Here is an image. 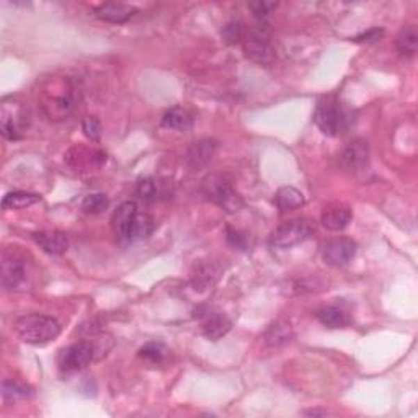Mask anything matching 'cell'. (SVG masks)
Segmentation results:
<instances>
[{"label": "cell", "instance_id": "6da1fadb", "mask_svg": "<svg viewBox=\"0 0 418 418\" xmlns=\"http://www.w3.org/2000/svg\"><path fill=\"white\" fill-rule=\"evenodd\" d=\"M38 103L51 121H63L67 120L77 106V93L67 79H48L41 83Z\"/></svg>", "mask_w": 418, "mask_h": 418}, {"label": "cell", "instance_id": "7a4b0ae2", "mask_svg": "<svg viewBox=\"0 0 418 418\" xmlns=\"http://www.w3.org/2000/svg\"><path fill=\"white\" fill-rule=\"evenodd\" d=\"M113 348V338L106 333L95 335L88 340L77 341L61 351L58 356V366L63 373H75L86 369L93 361H100L110 353Z\"/></svg>", "mask_w": 418, "mask_h": 418}, {"label": "cell", "instance_id": "3957f363", "mask_svg": "<svg viewBox=\"0 0 418 418\" xmlns=\"http://www.w3.org/2000/svg\"><path fill=\"white\" fill-rule=\"evenodd\" d=\"M15 328L22 340L30 345H46L61 333L58 321L43 314H30L17 319Z\"/></svg>", "mask_w": 418, "mask_h": 418}, {"label": "cell", "instance_id": "277c9868", "mask_svg": "<svg viewBox=\"0 0 418 418\" xmlns=\"http://www.w3.org/2000/svg\"><path fill=\"white\" fill-rule=\"evenodd\" d=\"M314 121L319 126V129L327 136H337L341 131H345L351 123L348 111L341 106L337 97L328 95L323 97L317 103L316 113H314Z\"/></svg>", "mask_w": 418, "mask_h": 418}, {"label": "cell", "instance_id": "5b68a950", "mask_svg": "<svg viewBox=\"0 0 418 418\" xmlns=\"http://www.w3.org/2000/svg\"><path fill=\"white\" fill-rule=\"evenodd\" d=\"M241 43L243 45L247 58H250L262 65H270L273 63L275 51L270 43V33L263 22L248 28V30L246 28Z\"/></svg>", "mask_w": 418, "mask_h": 418}, {"label": "cell", "instance_id": "8992f818", "mask_svg": "<svg viewBox=\"0 0 418 418\" xmlns=\"http://www.w3.org/2000/svg\"><path fill=\"white\" fill-rule=\"evenodd\" d=\"M316 232V227L311 220L307 219H293L289 223L280 225L276 231L271 234V246L278 248H291L299 243L306 242Z\"/></svg>", "mask_w": 418, "mask_h": 418}, {"label": "cell", "instance_id": "52a82bcc", "mask_svg": "<svg viewBox=\"0 0 418 418\" xmlns=\"http://www.w3.org/2000/svg\"><path fill=\"white\" fill-rule=\"evenodd\" d=\"M204 193L211 201L227 211V213H237L242 208V200L234 191L231 183L225 182L223 177H211L204 183Z\"/></svg>", "mask_w": 418, "mask_h": 418}, {"label": "cell", "instance_id": "ba28073f", "mask_svg": "<svg viewBox=\"0 0 418 418\" xmlns=\"http://www.w3.org/2000/svg\"><path fill=\"white\" fill-rule=\"evenodd\" d=\"M139 218V209L138 204L134 201H124L118 209L113 213L111 218V227L115 236L120 241H134V231H136V223Z\"/></svg>", "mask_w": 418, "mask_h": 418}, {"label": "cell", "instance_id": "9c48e42d", "mask_svg": "<svg viewBox=\"0 0 418 418\" xmlns=\"http://www.w3.org/2000/svg\"><path fill=\"white\" fill-rule=\"evenodd\" d=\"M25 111L18 103L3 102L0 106V131L8 140H18L25 129Z\"/></svg>", "mask_w": 418, "mask_h": 418}, {"label": "cell", "instance_id": "30bf717a", "mask_svg": "<svg viewBox=\"0 0 418 418\" xmlns=\"http://www.w3.org/2000/svg\"><path fill=\"white\" fill-rule=\"evenodd\" d=\"M356 250H358V246L351 239H333V241H328L323 246L322 258L328 266L341 268V266H346L353 260Z\"/></svg>", "mask_w": 418, "mask_h": 418}, {"label": "cell", "instance_id": "8fae6325", "mask_svg": "<svg viewBox=\"0 0 418 418\" xmlns=\"http://www.w3.org/2000/svg\"><path fill=\"white\" fill-rule=\"evenodd\" d=\"M138 12L134 7L123 2H106L102 3L95 10V17L108 23H126L134 13Z\"/></svg>", "mask_w": 418, "mask_h": 418}, {"label": "cell", "instance_id": "7c38bea8", "mask_svg": "<svg viewBox=\"0 0 418 418\" xmlns=\"http://www.w3.org/2000/svg\"><path fill=\"white\" fill-rule=\"evenodd\" d=\"M25 280V265L15 255H6L2 262V284L7 289H15Z\"/></svg>", "mask_w": 418, "mask_h": 418}, {"label": "cell", "instance_id": "4fadbf2b", "mask_svg": "<svg viewBox=\"0 0 418 418\" xmlns=\"http://www.w3.org/2000/svg\"><path fill=\"white\" fill-rule=\"evenodd\" d=\"M369 161V147L368 143L364 140H353L348 147L344 150L341 154V162H344L345 167L351 168V170H361L368 166Z\"/></svg>", "mask_w": 418, "mask_h": 418}, {"label": "cell", "instance_id": "5bb4252c", "mask_svg": "<svg viewBox=\"0 0 418 418\" xmlns=\"http://www.w3.org/2000/svg\"><path fill=\"white\" fill-rule=\"evenodd\" d=\"M35 242L43 248L46 253H51V255H63L69 248L67 236L59 231L38 232L35 234Z\"/></svg>", "mask_w": 418, "mask_h": 418}, {"label": "cell", "instance_id": "9a60e30c", "mask_svg": "<svg viewBox=\"0 0 418 418\" xmlns=\"http://www.w3.org/2000/svg\"><path fill=\"white\" fill-rule=\"evenodd\" d=\"M232 322L220 312H208L203 321V335L209 340L218 341L231 330Z\"/></svg>", "mask_w": 418, "mask_h": 418}, {"label": "cell", "instance_id": "2e32d148", "mask_svg": "<svg viewBox=\"0 0 418 418\" xmlns=\"http://www.w3.org/2000/svg\"><path fill=\"white\" fill-rule=\"evenodd\" d=\"M321 220L328 231H344L351 223V211L346 206H330L323 211Z\"/></svg>", "mask_w": 418, "mask_h": 418}, {"label": "cell", "instance_id": "e0dca14e", "mask_svg": "<svg viewBox=\"0 0 418 418\" xmlns=\"http://www.w3.org/2000/svg\"><path fill=\"white\" fill-rule=\"evenodd\" d=\"M139 358L152 368H157V366L167 364V361L170 360V351L161 341H150L139 350Z\"/></svg>", "mask_w": 418, "mask_h": 418}, {"label": "cell", "instance_id": "ac0fdd59", "mask_svg": "<svg viewBox=\"0 0 418 418\" xmlns=\"http://www.w3.org/2000/svg\"><path fill=\"white\" fill-rule=\"evenodd\" d=\"M214 149L216 143H213V140H200V143H196L193 147L188 150V166L193 168V170L204 167L211 161V157H213Z\"/></svg>", "mask_w": 418, "mask_h": 418}, {"label": "cell", "instance_id": "d6986e66", "mask_svg": "<svg viewBox=\"0 0 418 418\" xmlns=\"http://www.w3.org/2000/svg\"><path fill=\"white\" fill-rule=\"evenodd\" d=\"M304 203H306V201H304V195L293 186L280 188L275 195V204L281 213L298 209L300 206H304Z\"/></svg>", "mask_w": 418, "mask_h": 418}, {"label": "cell", "instance_id": "ffe728a7", "mask_svg": "<svg viewBox=\"0 0 418 418\" xmlns=\"http://www.w3.org/2000/svg\"><path fill=\"white\" fill-rule=\"evenodd\" d=\"M291 338H293V327L286 321H278L271 323V325L266 328L265 335H263V340H265L266 346H271V348L288 344Z\"/></svg>", "mask_w": 418, "mask_h": 418}, {"label": "cell", "instance_id": "44dd1931", "mask_svg": "<svg viewBox=\"0 0 418 418\" xmlns=\"http://www.w3.org/2000/svg\"><path fill=\"white\" fill-rule=\"evenodd\" d=\"M317 319L328 328H345L350 325V316L338 306H325L317 311Z\"/></svg>", "mask_w": 418, "mask_h": 418}, {"label": "cell", "instance_id": "7402d4cb", "mask_svg": "<svg viewBox=\"0 0 418 418\" xmlns=\"http://www.w3.org/2000/svg\"><path fill=\"white\" fill-rule=\"evenodd\" d=\"M193 124V118L186 110L183 108H172L170 111H167L162 118V126L168 129L175 131H186Z\"/></svg>", "mask_w": 418, "mask_h": 418}, {"label": "cell", "instance_id": "603a6c76", "mask_svg": "<svg viewBox=\"0 0 418 418\" xmlns=\"http://www.w3.org/2000/svg\"><path fill=\"white\" fill-rule=\"evenodd\" d=\"M41 198L35 193H26V191H13V193H7L2 200L3 211H13V209H26L38 203Z\"/></svg>", "mask_w": 418, "mask_h": 418}, {"label": "cell", "instance_id": "cb8c5ba5", "mask_svg": "<svg viewBox=\"0 0 418 418\" xmlns=\"http://www.w3.org/2000/svg\"><path fill=\"white\" fill-rule=\"evenodd\" d=\"M418 33L415 26H405L397 36V48L403 56H413L417 53Z\"/></svg>", "mask_w": 418, "mask_h": 418}, {"label": "cell", "instance_id": "d4e9b609", "mask_svg": "<svg viewBox=\"0 0 418 418\" xmlns=\"http://www.w3.org/2000/svg\"><path fill=\"white\" fill-rule=\"evenodd\" d=\"M2 396L6 401L15 402V401H20V399L28 397L30 396V392H28V387L23 386V384L7 379V381H3L2 384Z\"/></svg>", "mask_w": 418, "mask_h": 418}, {"label": "cell", "instance_id": "484cf974", "mask_svg": "<svg viewBox=\"0 0 418 418\" xmlns=\"http://www.w3.org/2000/svg\"><path fill=\"white\" fill-rule=\"evenodd\" d=\"M108 208V198L102 193H93L86 196L82 201V211L87 214H100Z\"/></svg>", "mask_w": 418, "mask_h": 418}, {"label": "cell", "instance_id": "4316f807", "mask_svg": "<svg viewBox=\"0 0 418 418\" xmlns=\"http://www.w3.org/2000/svg\"><path fill=\"white\" fill-rule=\"evenodd\" d=\"M154 231V220L149 214L139 213L138 223H136V231H134V241H143V239L149 237Z\"/></svg>", "mask_w": 418, "mask_h": 418}, {"label": "cell", "instance_id": "83f0119b", "mask_svg": "<svg viewBox=\"0 0 418 418\" xmlns=\"http://www.w3.org/2000/svg\"><path fill=\"white\" fill-rule=\"evenodd\" d=\"M136 191H138V196L140 200L144 201H154L157 198V186L154 180H150V178H144V180H140L138 183V188H136Z\"/></svg>", "mask_w": 418, "mask_h": 418}, {"label": "cell", "instance_id": "f1b7e54d", "mask_svg": "<svg viewBox=\"0 0 418 418\" xmlns=\"http://www.w3.org/2000/svg\"><path fill=\"white\" fill-rule=\"evenodd\" d=\"M276 7H278V3H276V2H265V0H260V2L248 3V8H250L253 15H255L260 22L265 20V18L268 17L270 13L273 12Z\"/></svg>", "mask_w": 418, "mask_h": 418}, {"label": "cell", "instance_id": "f546056e", "mask_svg": "<svg viewBox=\"0 0 418 418\" xmlns=\"http://www.w3.org/2000/svg\"><path fill=\"white\" fill-rule=\"evenodd\" d=\"M243 30H246V28H243L241 23H229V25L224 26L223 36L229 45L241 43L242 36H243Z\"/></svg>", "mask_w": 418, "mask_h": 418}, {"label": "cell", "instance_id": "4dcf8cb0", "mask_svg": "<svg viewBox=\"0 0 418 418\" xmlns=\"http://www.w3.org/2000/svg\"><path fill=\"white\" fill-rule=\"evenodd\" d=\"M82 128H83V134H86L90 140L100 139L102 126H100V121H98L97 118H93V116H88V118L83 120Z\"/></svg>", "mask_w": 418, "mask_h": 418}, {"label": "cell", "instance_id": "1f68e13d", "mask_svg": "<svg viewBox=\"0 0 418 418\" xmlns=\"http://www.w3.org/2000/svg\"><path fill=\"white\" fill-rule=\"evenodd\" d=\"M384 35V30H379V28H371V30L364 31L363 35L355 36L353 43H374V41H378L379 38Z\"/></svg>", "mask_w": 418, "mask_h": 418}, {"label": "cell", "instance_id": "d6a6232c", "mask_svg": "<svg viewBox=\"0 0 418 418\" xmlns=\"http://www.w3.org/2000/svg\"><path fill=\"white\" fill-rule=\"evenodd\" d=\"M227 241L232 243L234 247L237 248H246V236H242L239 231H232V229H227Z\"/></svg>", "mask_w": 418, "mask_h": 418}]
</instances>
